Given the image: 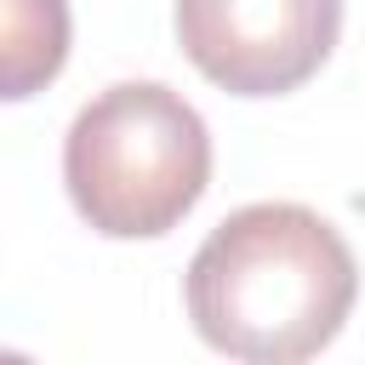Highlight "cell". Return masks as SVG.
Returning a JSON list of instances; mask_svg holds the SVG:
<instances>
[{
  "label": "cell",
  "instance_id": "7a4b0ae2",
  "mask_svg": "<svg viewBox=\"0 0 365 365\" xmlns=\"http://www.w3.org/2000/svg\"><path fill=\"white\" fill-rule=\"evenodd\" d=\"M63 182L97 234L154 240L200 205L211 182V131L171 86L120 80L74 114Z\"/></svg>",
  "mask_w": 365,
  "mask_h": 365
},
{
  "label": "cell",
  "instance_id": "277c9868",
  "mask_svg": "<svg viewBox=\"0 0 365 365\" xmlns=\"http://www.w3.org/2000/svg\"><path fill=\"white\" fill-rule=\"evenodd\" d=\"M68 63V0H0V103L46 91Z\"/></svg>",
  "mask_w": 365,
  "mask_h": 365
},
{
  "label": "cell",
  "instance_id": "3957f363",
  "mask_svg": "<svg viewBox=\"0 0 365 365\" xmlns=\"http://www.w3.org/2000/svg\"><path fill=\"white\" fill-rule=\"evenodd\" d=\"M342 34V0H177L188 63L234 97H285L319 74Z\"/></svg>",
  "mask_w": 365,
  "mask_h": 365
},
{
  "label": "cell",
  "instance_id": "6da1fadb",
  "mask_svg": "<svg viewBox=\"0 0 365 365\" xmlns=\"http://www.w3.org/2000/svg\"><path fill=\"white\" fill-rule=\"evenodd\" d=\"M194 331L251 365H297L336 342L359 268L348 240L308 205L262 200L222 217L182 279Z\"/></svg>",
  "mask_w": 365,
  "mask_h": 365
}]
</instances>
